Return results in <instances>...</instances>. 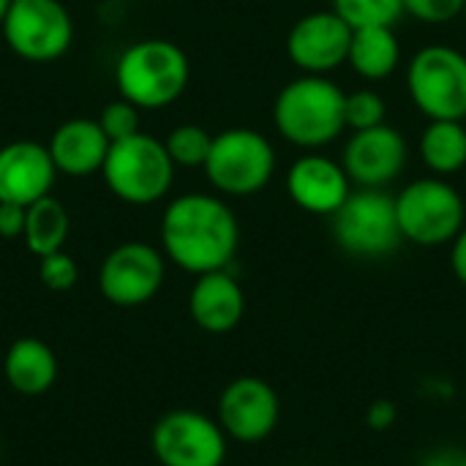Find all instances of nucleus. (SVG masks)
I'll return each instance as SVG.
<instances>
[{"label": "nucleus", "mask_w": 466, "mask_h": 466, "mask_svg": "<svg viewBox=\"0 0 466 466\" xmlns=\"http://www.w3.org/2000/svg\"><path fill=\"white\" fill-rule=\"evenodd\" d=\"M240 246V227L232 208L213 194H183L161 218V248L180 270L202 276L227 270Z\"/></svg>", "instance_id": "obj_1"}, {"label": "nucleus", "mask_w": 466, "mask_h": 466, "mask_svg": "<svg viewBox=\"0 0 466 466\" xmlns=\"http://www.w3.org/2000/svg\"><path fill=\"white\" fill-rule=\"evenodd\" d=\"M347 93L328 76L300 74L287 82L273 104L276 131L295 147L317 150L330 145L347 128L344 120Z\"/></svg>", "instance_id": "obj_2"}, {"label": "nucleus", "mask_w": 466, "mask_h": 466, "mask_svg": "<svg viewBox=\"0 0 466 466\" xmlns=\"http://www.w3.org/2000/svg\"><path fill=\"white\" fill-rule=\"evenodd\" d=\"M191 66L186 52L167 38H145L131 44L117 66L115 85L120 98L137 109H161L175 104L188 87Z\"/></svg>", "instance_id": "obj_3"}, {"label": "nucleus", "mask_w": 466, "mask_h": 466, "mask_svg": "<svg viewBox=\"0 0 466 466\" xmlns=\"http://www.w3.org/2000/svg\"><path fill=\"white\" fill-rule=\"evenodd\" d=\"M101 175L109 191L128 205H153L164 199L175 180V161L161 139L134 134L112 142Z\"/></svg>", "instance_id": "obj_4"}, {"label": "nucleus", "mask_w": 466, "mask_h": 466, "mask_svg": "<svg viewBox=\"0 0 466 466\" xmlns=\"http://www.w3.org/2000/svg\"><path fill=\"white\" fill-rule=\"evenodd\" d=\"M396 218L407 243L437 248L466 227L464 197L445 177H423L396 194Z\"/></svg>", "instance_id": "obj_5"}, {"label": "nucleus", "mask_w": 466, "mask_h": 466, "mask_svg": "<svg viewBox=\"0 0 466 466\" xmlns=\"http://www.w3.org/2000/svg\"><path fill=\"white\" fill-rule=\"evenodd\" d=\"M202 169L218 194L251 197L273 180L276 147L257 128H227L213 137V147Z\"/></svg>", "instance_id": "obj_6"}, {"label": "nucleus", "mask_w": 466, "mask_h": 466, "mask_svg": "<svg viewBox=\"0 0 466 466\" xmlns=\"http://www.w3.org/2000/svg\"><path fill=\"white\" fill-rule=\"evenodd\" d=\"M330 218L333 238L350 257L382 259L396 254L404 243L396 218V197L382 188L352 191Z\"/></svg>", "instance_id": "obj_7"}, {"label": "nucleus", "mask_w": 466, "mask_h": 466, "mask_svg": "<svg viewBox=\"0 0 466 466\" xmlns=\"http://www.w3.org/2000/svg\"><path fill=\"white\" fill-rule=\"evenodd\" d=\"M412 104L429 120L466 117V55L448 44H429L407 66Z\"/></svg>", "instance_id": "obj_8"}, {"label": "nucleus", "mask_w": 466, "mask_h": 466, "mask_svg": "<svg viewBox=\"0 0 466 466\" xmlns=\"http://www.w3.org/2000/svg\"><path fill=\"white\" fill-rule=\"evenodd\" d=\"M3 38L22 60L49 63L68 52L74 22L60 0H14L3 22Z\"/></svg>", "instance_id": "obj_9"}, {"label": "nucleus", "mask_w": 466, "mask_h": 466, "mask_svg": "<svg viewBox=\"0 0 466 466\" xmlns=\"http://www.w3.org/2000/svg\"><path fill=\"white\" fill-rule=\"evenodd\" d=\"M227 440L218 420L194 410H172L150 431V448L161 466H221Z\"/></svg>", "instance_id": "obj_10"}, {"label": "nucleus", "mask_w": 466, "mask_h": 466, "mask_svg": "<svg viewBox=\"0 0 466 466\" xmlns=\"http://www.w3.org/2000/svg\"><path fill=\"white\" fill-rule=\"evenodd\" d=\"M167 276V262L150 243H123L112 248L98 268L101 295L120 309H137L150 303Z\"/></svg>", "instance_id": "obj_11"}, {"label": "nucleus", "mask_w": 466, "mask_h": 466, "mask_svg": "<svg viewBox=\"0 0 466 466\" xmlns=\"http://www.w3.org/2000/svg\"><path fill=\"white\" fill-rule=\"evenodd\" d=\"M281 418V401L262 377H238L218 396V426L235 442L254 445L268 440Z\"/></svg>", "instance_id": "obj_12"}, {"label": "nucleus", "mask_w": 466, "mask_h": 466, "mask_svg": "<svg viewBox=\"0 0 466 466\" xmlns=\"http://www.w3.org/2000/svg\"><path fill=\"white\" fill-rule=\"evenodd\" d=\"M352 27L333 11H311L300 16L287 35V55L303 74L328 76L350 57Z\"/></svg>", "instance_id": "obj_13"}, {"label": "nucleus", "mask_w": 466, "mask_h": 466, "mask_svg": "<svg viewBox=\"0 0 466 466\" xmlns=\"http://www.w3.org/2000/svg\"><path fill=\"white\" fill-rule=\"evenodd\" d=\"M407 156H410V147L401 131L382 123L374 128L352 131L341 156V167L347 169L352 186L385 188L404 172Z\"/></svg>", "instance_id": "obj_14"}, {"label": "nucleus", "mask_w": 466, "mask_h": 466, "mask_svg": "<svg viewBox=\"0 0 466 466\" xmlns=\"http://www.w3.org/2000/svg\"><path fill=\"white\" fill-rule=\"evenodd\" d=\"M287 194L306 213L333 216L352 194V180L341 161L322 153H306L287 172Z\"/></svg>", "instance_id": "obj_15"}, {"label": "nucleus", "mask_w": 466, "mask_h": 466, "mask_svg": "<svg viewBox=\"0 0 466 466\" xmlns=\"http://www.w3.org/2000/svg\"><path fill=\"white\" fill-rule=\"evenodd\" d=\"M55 175L57 167L46 145L19 139L0 147V202L27 208L41 197H49Z\"/></svg>", "instance_id": "obj_16"}, {"label": "nucleus", "mask_w": 466, "mask_h": 466, "mask_svg": "<svg viewBox=\"0 0 466 466\" xmlns=\"http://www.w3.org/2000/svg\"><path fill=\"white\" fill-rule=\"evenodd\" d=\"M188 314L205 333H229L246 314V295L240 281L227 270L197 276L188 292Z\"/></svg>", "instance_id": "obj_17"}, {"label": "nucleus", "mask_w": 466, "mask_h": 466, "mask_svg": "<svg viewBox=\"0 0 466 466\" xmlns=\"http://www.w3.org/2000/svg\"><path fill=\"white\" fill-rule=\"evenodd\" d=\"M109 145L112 142L101 131L98 120L74 117L55 128L46 147H49V156H52L57 172H63L68 177H87L93 172H101Z\"/></svg>", "instance_id": "obj_18"}, {"label": "nucleus", "mask_w": 466, "mask_h": 466, "mask_svg": "<svg viewBox=\"0 0 466 466\" xmlns=\"http://www.w3.org/2000/svg\"><path fill=\"white\" fill-rule=\"evenodd\" d=\"M5 382L22 396H41L57 382V358L41 339H16L3 360Z\"/></svg>", "instance_id": "obj_19"}, {"label": "nucleus", "mask_w": 466, "mask_h": 466, "mask_svg": "<svg viewBox=\"0 0 466 466\" xmlns=\"http://www.w3.org/2000/svg\"><path fill=\"white\" fill-rule=\"evenodd\" d=\"M347 63L366 82H382L396 74L401 63V44L396 38V27H358L352 33Z\"/></svg>", "instance_id": "obj_20"}, {"label": "nucleus", "mask_w": 466, "mask_h": 466, "mask_svg": "<svg viewBox=\"0 0 466 466\" xmlns=\"http://www.w3.org/2000/svg\"><path fill=\"white\" fill-rule=\"evenodd\" d=\"M420 161L437 175L448 177L466 167V128L461 120H429L420 142Z\"/></svg>", "instance_id": "obj_21"}, {"label": "nucleus", "mask_w": 466, "mask_h": 466, "mask_svg": "<svg viewBox=\"0 0 466 466\" xmlns=\"http://www.w3.org/2000/svg\"><path fill=\"white\" fill-rule=\"evenodd\" d=\"M22 238L38 259L46 254L63 251V246L68 240V210L63 208V202L49 194V197H41L38 202L27 205Z\"/></svg>", "instance_id": "obj_22"}, {"label": "nucleus", "mask_w": 466, "mask_h": 466, "mask_svg": "<svg viewBox=\"0 0 466 466\" xmlns=\"http://www.w3.org/2000/svg\"><path fill=\"white\" fill-rule=\"evenodd\" d=\"M333 11L352 27H396L407 14L404 0H333Z\"/></svg>", "instance_id": "obj_23"}, {"label": "nucleus", "mask_w": 466, "mask_h": 466, "mask_svg": "<svg viewBox=\"0 0 466 466\" xmlns=\"http://www.w3.org/2000/svg\"><path fill=\"white\" fill-rule=\"evenodd\" d=\"M164 147L175 167H205L213 147V137L197 123H183L172 128V134L164 139Z\"/></svg>", "instance_id": "obj_24"}, {"label": "nucleus", "mask_w": 466, "mask_h": 466, "mask_svg": "<svg viewBox=\"0 0 466 466\" xmlns=\"http://www.w3.org/2000/svg\"><path fill=\"white\" fill-rule=\"evenodd\" d=\"M385 117H388V104L377 90L363 87V90L347 93V98H344L347 128H352V131L374 128V126H382Z\"/></svg>", "instance_id": "obj_25"}, {"label": "nucleus", "mask_w": 466, "mask_h": 466, "mask_svg": "<svg viewBox=\"0 0 466 466\" xmlns=\"http://www.w3.org/2000/svg\"><path fill=\"white\" fill-rule=\"evenodd\" d=\"M98 126H101V131L106 134L109 142L128 139V137L139 134V109L126 98L109 101L98 115Z\"/></svg>", "instance_id": "obj_26"}, {"label": "nucleus", "mask_w": 466, "mask_h": 466, "mask_svg": "<svg viewBox=\"0 0 466 466\" xmlns=\"http://www.w3.org/2000/svg\"><path fill=\"white\" fill-rule=\"evenodd\" d=\"M38 279L52 292H68L76 284V279H79V268H76V262L66 251H55V254L41 257Z\"/></svg>", "instance_id": "obj_27"}, {"label": "nucleus", "mask_w": 466, "mask_h": 466, "mask_svg": "<svg viewBox=\"0 0 466 466\" xmlns=\"http://www.w3.org/2000/svg\"><path fill=\"white\" fill-rule=\"evenodd\" d=\"M466 0H404V11L426 25H445L464 14Z\"/></svg>", "instance_id": "obj_28"}, {"label": "nucleus", "mask_w": 466, "mask_h": 466, "mask_svg": "<svg viewBox=\"0 0 466 466\" xmlns=\"http://www.w3.org/2000/svg\"><path fill=\"white\" fill-rule=\"evenodd\" d=\"M25 218H27V208L14 205V202H0V238H5V240L22 238Z\"/></svg>", "instance_id": "obj_29"}, {"label": "nucleus", "mask_w": 466, "mask_h": 466, "mask_svg": "<svg viewBox=\"0 0 466 466\" xmlns=\"http://www.w3.org/2000/svg\"><path fill=\"white\" fill-rule=\"evenodd\" d=\"M396 420H399V407L388 399H380L366 410V426L371 431H388L396 426Z\"/></svg>", "instance_id": "obj_30"}, {"label": "nucleus", "mask_w": 466, "mask_h": 466, "mask_svg": "<svg viewBox=\"0 0 466 466\" xmlns=\"http://www.w3.org/2000/svg\"><path fill=\"white\" fill-rule=\"evenodd\" d=\"M451 268H453V276L466 287V227L451 243Z\"/></svg>", "instance_id": "obj_31"}, {"label": "nucleus", "mask_w": 466, "mask_h": 466, "mask_svg": "<svg viewBox=\"0 0 466 466\" xmlns=\"http://www.w3.org/2000/svg\"><path fill=\"white\" fill-rule=\"evenodd\" d=\"M420 466H466V453L459 448H442L429 453Z\"/></svg>", "instance_id": "obj_32"}, {"label": "nucleus", "mask_w": 466, "mask_h": 466, "mask_svg": "<svg viewBox=\"0 0 466 466\" xmlns=\"http://www.w3.org/2000/svg\"><path fill=\"white\" fill-rule=\"evenodd\" d=\"M11 3H14V0H0V27H3V22H5V16H8Z\"/></svg>", "instance_id": "obj_33"}, {"label": "nucleus", "mask_w": 466, "mask_h": 466, "mask_svg": "<svg viewBox=\"0 0 466 466\" xmlns=\"http://www.w3.org/2000/svg\"><path fill=\"white\" fill-rule=\"evenodd\" d=\"M461 16H464V19H466V3H464V14H461Z\"/></svg>", "instance_id": "obj_34"}]
</instances>
